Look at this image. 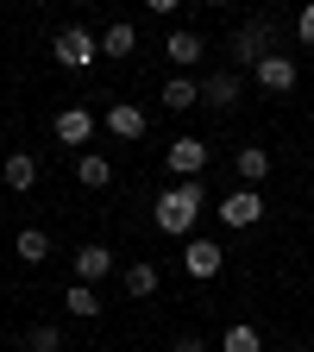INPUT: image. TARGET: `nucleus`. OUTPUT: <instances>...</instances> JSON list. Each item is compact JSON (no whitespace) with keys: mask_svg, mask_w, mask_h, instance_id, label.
Returning <instances> with one entry per match:
<instances>
[{"mask_svg":"<svg viewBox=\"0 0 314 352\" xmlns=\"http://www.w3.org/2000/svg\"><path fill=\"white\" fill-rule=\"evenodd\" d=\"M201 183H170L157 201H151V220H157V233H195V220H201Z\"/></svg>","mask_w":314,"mask_h":352,"instance_id":"1","label":"nucleus"},{"mask_svg":"<svg viewBox=\"0 0 314 352\" xmlns=\"http://www.w3.org/2000/svg\"><path fill=\"white\" fill-rule=\"evenodd\" d=\"M227 57L245 63V69H258L264 57H277V25H271V19H245V25L233 32V44H227Z\"/></svg>","mask_w":314,"mask_h":352,"instance_id":"2","label":"nucleus"},{"mask_svg":"<svg viewBox=\"0 0 314 352\" xmlns=\"http://www.w3.org/2000/svg\"><path fill=\"white\" fill-rule=\"evenodd\" d=\"M51 57H57L63 69H88V63L101 57V38H88L82 25H63V32L51 38Z\"/></svg>","mask_w":314,"mask_h":352,"instance_id":"3","label":"nucleus"},{"mask_svg":"<svg viewBox=\"0 0 314 352\" xmlns=\"http://www.w3.org/2000/svg\"><path fill=\"white\" fill-rule=\"evenodd\" d=\"M164 164H170V176H183V183H195V176L208 170V145H201V139H176V145L164 151Z\"/></svg>","mask_w":314,"mask_h":352,"instance_id":"4","label":"nucleus"},{"mask_svg":"<svg viewBox=\"0 0 314 352\" xmlns=\"http://www.w3.org/2000/svg\"><path fill=\"white\" fill-rule=\"evenodd\" d=\"M51 132H57L69 151H82L88 139H95V113H88V107H63V113L51 120Z\"/></svg>","mask_w":314,"mask_h":352,"instance_id":"5","label":"nucleus"},{"mask_svg":"<svg viewBox=\"0 0 314 352\" xmlns=\"http://www.w3.org/2000/svg\"><path fill=\"white\" fill-rule=\"evenodd\" d=\"M251 76H258V88H271V95H289V88L302 82V69H295V57H283V51H277V57H264V63H258Z\"/></svg>","mask_w":314,"mask_h":352,"instance_id":"6","label":"nucleus"},{"mask_svg":"<svg viewBox=\"0 0 314 352\" xmlns=\"http://www.w3.org/2000/svg\"><path fill=\"white\" fill-rule=\"evenodd\" d=\"M220 220H227V227H258L264 220V195L258 189H233L227 201H220Z\"/></svg>","mask_w":314,"mask_h":352,"instance_id":"7","label":"nucleus"},{"mask_svg":"<svg viewBox=\"0 0 314 352\" xmlns=\"http://www.w3.org/2000/svg\"><path fill=\"white\" fill-rule=\"evenodd\" d=\"M183 264H189V277H220V264H227V252H220L214 239H189V252H183Z\"/></svg>","mask_w":314,"mask_h":352,"instance_id":"8","label":"nucleus"},{"mask_svg":"<svg viewBox=\"0 0 314 352\" xmlns=\"http://www.w3.org/2000/svg\"><path fill=\"white\" fill-rule=\"evenodd\" d=\"M145 126H151V120L132 107V101H113V107H107V132H113V139H126V145L145 139Z\"/></svg>","mask_w":314,"mask_h":352,"instance_id":"9","label":"nucleus"},{"mask_svg":"<svg viewBox=\"0 0 314 352\" xmlns=\"http://www.w3.org/2000/svg\"><path fill=\"white\" fill-rule=\"evenodd\" d=\"M107 271H113V252H107V245H82V252H76V283L95 289Z\"/></svg>","mask_w":314,"mask_h":352,"instance_id":"10","label":"nucleus"},{"mask_svg":"<svg viewBox=\"0 0 314 352\" xmlns=\"http://www.w3.org/2000/svg\"><path fill=\"white\" fill-rule=\"evenodd\" d=\"M76 183H82V189H107V183H113V164H107L101 151H82V157H76Z\"/></svg>","mask_w":314,"mask_h":352,"instance_id":"11","label":"nucleus"},{"mask_svg":"<svg viewBox=\"0 0 314 352\" xmlns=\"http://www.w3.org/2000/svg\"><path fill=\"white\" fill-rule=\"evenodd\" d=\"M164 51H170V63H176V69H189V63H201L208 44H201L195 32H170V38H164Z\"/></svg>","mask_w":314,"mask_h":352,"instance_id":"12","label":"nucleus"},{"mask_svg":"<svg viewBox=\"0 0 314 352\" xmlns=\"http://www.w3.org/2000/svg\"><path fill=\"white\" fill-rule=\"evenodd\" d=\"M239 88H245L239 76L220 69V76H208V82H201V101H208V107H233V101H239Z\"/></svg>","mask_w":314,"mask_h":352,"instance_id":"13","label":"nucleus"},{"mask_svg":"<svg viewBox=\"0 0 314 352\" xmlns=\"http://www.w3.org/2000/svg\"><path fill=\"white\" fill-rule=\"evenodd\" d=\"M0 176H7V189H19V195H25V189L38 183V157H25V151H13L7 164H0Z\"/></svg>","mask_w":314,"mask_h":352,"instance_id":"14","label":"nucleus"},{"mask_svg":"<svg viewBox=\"0 0 314 352\" xmlns=\"http://www.w3.org/2000/svg\"><path fill=\"white\" fill-rule=\"evenodd\" d=\"M132 51H139V32H132L126 19L101 32V57H132Z\"/></svg>","mask_w":314,"mask_h":352,"instance_id":"15","label":"nucleus"},{"mask_svg":"<svg viewBox=\"0 0 314 352\" xmlns=\"http://www.w3.org/2000/svg\"><path fill=\"white\" fill-rule=\"evenodd\" d=\"M233 164H239V176H245V189L271 176V151H258V145H239V157H233Z\"/></svg>","mask_w":314,"mask_h":352,"instance_id":"16","label":"nucleus"},{"mask_svg":"<svg viewBox=\"0 0 314 352\" xmlns=\"http://www.w3.org/2000/svg\"><path fill=\"white\" fill-rule=\"evenodd\" d=\"M201 101V82H189V76H170V88H164V107L170 113H183V107H195Z\"/></svg>","mask_w":314,"mask_h":352,"instance_id":"17","label":"nucleus"},{"mask_svg":"<svg viewBox=\"0 0 314 352\" xmlns=\"http://www.w3.org/2000/svg\"><path fill=\"white\" fill-rule=\"evenodd\" d=\"M19 258L25 264H44V258H51V233H44V227H25L19 233Z\"/></svg>","mask_w":314,"mask_h":352,"instance_id":"18","label":"nucleus"},{"mask_svg":"<svg viewBox=\"0 0 314 352\" xmlns=\"http://www.w3.org/2000/svg\"><path fill=\"white\" fill-rule=\"evenodd\" d=\"M69 315H82V321H95V315H101V296L88 289V283H69Z\"/></svg>","mask_w":314,"mask_h":352,"instance_id":"19","label":"nucleus"},{"mask_svg":"<svg viewBox=\"0 0 314 352\" xmlns=\"http://www.w3.org/2000/svg\"><path fill=\"white\" fill-rule=\"evenodd\" d=\"M157 289V271L151 264H126V296H151Z\"/></svg>","mask_w":314,"mask_h":352,"instance_id":"20","label":"nucleus"},{"mask_svg":"<svg viewBox=\"0 0 314 352\" xmlns=\"http://www.w3.org/2000/svg\"><path fill=\"white\" fill-rule=\"evenodd\" d=\"M227 352H264V340H258V327H227Z\"/></svg>","mask_w":314,"mask_h":352,"instance_id":"21","label":"nucleus"},{"mask_svg":"<svg viewBox=\"0 0 314 352\" xmlns=\"http://www.w3.org/2000/svg\"><path fill=\"white\" fill-rule=\"evenodd\" d=\"M25 346H32V352H63V333H57V327H32Z\"/></svg>","mask_w":314,"mask_h":352,"instance_id":"22","label":"nucleus"},{"mask_svg":"<svg viewBox=\"0 0 314 352\" xmlns=\"http://www.w3.org/2000/svg\"><path fill=\"white\" fill-rule=\"evenodd\" d=\"M295 32H302L308 51H314V7H302V13H295Z\"/></svg>","mask_w":314,"mask_h":352,"instance_id":"23","label":"nucleus"},{"mask_svg":"<svg viewBox=\"0 0 314 352\" xmlns=\"http://www.w3.org/2000/svg\"><path fill=\"white\" fill-rule=\"evenodd\" d=\"M170 352H208V346H201L195 333H176V346H170Z\"/></svg>","mask_w":314,"mask_h":352,"instance_id":"24","label":"nucleus"},{"mask_svg":"<svg viewBox=\"0 0 314 352\" xmlns=\"http://www.w3.org/2000/svg\"><path fill=\"white\" fill-rule=\"evenodd\" d=\"M295 352H308V346H295Z\"/></svg>","mask_w":314,"mask_h":352,"instance_id":"25","label":"nucleus"}]
</instances>
